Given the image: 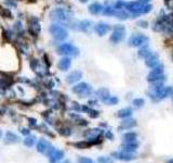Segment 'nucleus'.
<instances>
[{
  "instance_id": "21",
  "label": "nucleus",
  "mask_w": 173,
  "mask_h": 163,
  "mask_svg": "<svg viewBox=\"0 0 173 163\" xmlns=\"http://www.w3.org/2000/svg\"><path fill=\"white\" fill-rule=\"evenodd\" d=\"M69 65H71V60L69 59H63V60H61L60 62H58V66L62 71H65L66 68H69Z\"/></svg>"
},
{
  "instance_id": "28",
  "label": "nucleus",
  "mask_w": 173,
  "mask_h": 163,
  "mask_svg": "<svg viewBox=\"0 0 173 163\" xmlns=\"http://www.w3.org/2000/svg\"><path fill=\"white\" fill-rule=\"evenodd\" d=\"M79 163H94L91 159H89V158H80L79 159Z\"/></svg>"
},
{
  "instance_id": "15",
  "label": "nucleus",
  "mask_w": 173,
  "mask_h": 163,
  "mask_svg": "<svg viewBox=\"0 0 173 163\" xmlns=\"http://www.w3.org/2000/svg\"><path fill=\"white\" fill-rule=\"evenodd\" d=\"M121 149H122V151L132 153V152L136 151V149H138V144H123L121 146Z\"/></svg>"
},
{
  "instance_id": "24",
  "label": "nucleus",
  "mask_w": 173,
  "mask_h": 163,
  "mask_svg": "<svg viewBox=\"0 0 173 163\" xmlns=\"http://www.w3.org/2000/svg\"><path fill=\"white\" fill-rule=\"evenodd\" d=\"M101 10H102V5L98 3H93L90 7V12H92V13H98V12H101Z\"/></svg>"
},
{
  "instance_id": "7",
  "label": "nucleus",
  "mask_w": 173,
  "mask_h": 163,
  "mask_svg": "<svg viewBox=\"0 0 173 163\" xmlns=\"http://www.w3.org/2000/svg\"><path fill=\"white\" fill-rule=\"evenodd\" d=\"M73 91L76 92V94H79V95H89L90 92H91V87L88 85V84H85V83H81L79 85H77L73 88Z\"/></svg>"
},
{
  "instance_id": "5",
  "label": "nucleus",
  "mask_w": 173,
  "mask_h": 163,
  "mask_svg": "<svg viewBox=\"0 0 173 163\" xmlns=\"http://www.w3.org/2000/svg\"><path fill=\"white\" fill-rule=\"evenodd\" d=\"M48 157H49V160L51 163H56L58 161H60L61 159H63L64 152H63L62 150L51 147V148H49V150H48Z\"/></svg>"
},
{
  "instance_id": "4",
  "label": "nucleus",
  "mask_w": 173,
  "mask_h": 163,
  "mask_svg": "<svg viewBox=\"0 0 173 163\" xmlns=\"http://www.w3.org/2000/svg\"><path fill=\"white\" fill-rule=\"evenodd\" d=\"M126 35V31H124V27L122 25H117V27H115V31L111 34V41L114 44H117L121 41L124 38Z\"/></svg>"
},
{
  "instance_id": "22",
  "label": "nucleus",
  "mask_w": 173,
  "mask_h": 163,
  "mask_svg": "<svg viewBox=\"0 0 173 163\" xmlns=\"http://www.w3.org/2000/svg\"><path fill=\"white\" fill-rule=\"evenodd\" d=\"M80 78H81V73L80 72H74L73 74H71V75L68 76L67 82H68V83H74V82L78 81V79H80Z\"/></svg>"
},
{
  "instance_id": "9",
  "label": "nucleus",
  "mask_w": 173,
  "mask_h": 163,
  "mask_svg": "<svg viewBox=\"0 0 173 163\" xmlns=\"http://www.w3.org/2000/svg\"><path fill=\"white\" fill-rule=\"evenodd\" d=\"M145 64H146L148 68H155L156 65L160 64L159 55L156 53H153L151 55H149L148 58L145 59Z\"/></svg>"
},
{
  "instance_id": "16",
  "label": "nucleus",
  "mask_w": 173,
  "mask_h": 163,
  "mask_svg": "<svg viewBox=\"0 0 173 163\" xmlns=\"http://www.w3.org/2000/svg\"><path fill=\"white\" fill-rule=\"evenodd\" d=\"M100 135H102V131L101 129H98V128H94V129H90L85 136L89 138V139H95V138H98Z\"/></svg>"
},
{
  "instance_id": "18",
  "label": "nucleus",
  "mask_w": 173,
  "mask_h": 163,
  "mask_svg": "<svg viewBox=\"0 0 173 163\" xmlns=\"http://www.w3.org/2000/svg\"><path fill=\"white\" fill-rule=\"evenodd\" d=\"M5 141H7V142H10V144H12V142H18V141H20V138H18V136H16L15 134H13V133L8 131L7 135H5Z\"/></svg>"
},
{
  "instance_id": "13",
  "label": "nucleus",
  "mask_w": 173,
  "mask_h": 163,
  "mask_svg": "<svg viewBox=\"0 0 173 163\" xmlns=\"http://www.w3.org/2000/svg\"><path fill=\"white\" fill-rule=\"evenodd\" d=\"M132 115V109L131 108H124V109H121L118 111V113H117V116L120 118H130Z\"/></svg>"
},
{
  "instance_id": "12",
  "label": "nucleus",
  "mask_w": 173,
  "mask_h": 163,
  "mask_svg": "<svg viewBox=\"0 0 173 163\" xmlns=\"http://www.w3.org/2000/svg\"><path fill=\"white\" fill-rule=\"evenodd\" d=\"M49 142L45 140V139H40L39 142L37 144V150H38V152L40 153H45V151H48L49 150Z\"/></svg>"
},
{
  "instance_id": "25",
  "label": "nucleus",
  "mask_w": 173,
  "mask_h": 163,
  "mask_svg": "<svg viewBox=\"0 0 173 163\" xmlns=\"http://www.w3.org/2000/svg\"><path fill=\"white\" fill-rule=\"evenodd\" d=\"M144 104H145V100L143 98H136L133 100V105L136 108H142Z\"/></svg>"
},
{
  "instance_id": "14",
  "label": "nucleus",
  "mask_w": 173,
  "mask_h": 163,
  "mask_svg": "<svg viewBox=\"0 0 173 163\" xmlns=\"http://www.w3.org/2000/svg\"><path fill=\"white\" fill-rule=\"evenodd\" d=\"M58 51L60 53H75V51L77 50L71 45H63L58 48Z\"/></svg>"
},
{
  "instance_id": "8",
  "label": "nucleus",
  "mask_w": 173,
  "mask_h": 163,
  "mask_svg": "<svg viewBox=\"0 0 173 163\" xmlns=\"http://www.w3.org/2000/svg\"><path fill=\"white\" fill-rule=\"evenodd\" d=\"M51 33L54 35V37H56L58 39H64L67 36V32L63 28V27L58 26V25H53L51 27Z\"/></svg>"
},
{
  "instance_id": "29",
  "label": "nucleus",
  "mask_w": 173,
  "mask_h": 163,
  "mask_svg": "<svg viewBox=\"0 0 173 163\" xmlns=\"http://www.w3.org/2000/svg\"><path fill=\"white\" fill-rule=\"evenodd\" d=\"M90 116H92V118H98V111H94V110H91V111H90Z\"/></svg>"
},
{
  "instance_id": "30",
  "label": "nucleus",
  "mask_w": 173,
  "mask_h": 163,
  "mask_svg": "<svg viewBox=\"0 0 173 163\" xmlns=\"http://www.w3.org/2000/svg\"><path fill=\"white\" fill-rule=\"evenodd\" d=\"M138 25L141 27H143V28H146V27L148 26V23L145 22V21H140V22H138Z\"/></svg>"
},
{
  "instance_id": "17",
  "label": "nucleus",
  "mask_w": 173,
  "mask_h": 163,
  "mask_svg": "<svg viewBox=\"0 0 173 163\" xmlns=\"http://www.w3.org/2000/svg\"><path fill=\"white\" fill-rule=\"evenodd\" d=\"M96 33H98V35H101V36H103L104 34H106L107 32H108V29H109V26L107 25V24H105V23H101V24H98V26H96Z\"/></svg>"
},
{
  "instance_id": "11",
  "label": "nucleus",
  "mask_w": 173,
  "mask_h": 163,
  "mask_svg": "<svg viewBox=\"0 0 173 163\" xmlns=\"http://www.w3.org/2000/svg\"><path fill=\"white\" fill-rule=\"evenodd\" d=\"M136 126V121L134 118H127V120H124L121 122V125L119 126V129H130L132 127Z\"/></svg>"
},
{
  "instance_id": "37",
  "label": "nucleus",
  "mask_w": 173,
  "mask_h": 163,
  "mask_svg": "<svg viewBox=\"0 0 173 163\" xmlns=\"http://www.w3.org/2000/svg\"><path fill=\"white\" fill-rule=\"evenodd\" d=\"M81 1H87V0H81Z\"/></svg>"
},
{
  "instance_id": "32",
  "label": "nucleus",
  "mask_w": 173,
  "mask_h": 163,
  "mask_svg": "<svg viewBox=\"0 0 173 163\" xmlns=\"http://www.w3.org/2000/svg\"><path fill=\"white\" fill-rule=\"evenodd\" d=\"M138 2H141V3H143V5H147V3H148L151 0H138Z\"/></svg>"
},
{
  "instance_id": "6",
  "label": "nucleus",
  "mask_w": 173,
  "mask_h": 163,
  "mask_svg": "<svg viewBox=\"0 0 173 163\" xmlns=\"http://www.w3.org/2000/svg\"><path fill=\"white\" fill-rule=\"evenodd\" d=\"M111 157L118 159V160H121V161H132L134 159L136 158L134 154L130 153V152H126V151H119V152H113L111 153Z\"/></svg>"
},
{
  "instance_id": "33",
  "label": "nucleus",
  "mask_w": 173,
  "mask_h": 163,
  "mask_svg": "<svg viewBox=\"0 0 173 163\" xmlns=\"http://www.w3.org/2000/svg\"><path fill=\"white\" fill-rule=\"evenodd\" d=\"M21 131H22L23 134H25V135H27V134L29 133V131H28V129H26V128H24V129H22Z\"/></svg>"
},
{
  "instance_id": "36",
  "label": "nucleus",
  "mask_w": 173,
  "mask_h": 163,
  "mask_svg": "<svg viewBox=\"0 0 173 163\" xmlns=\"http://www.w3.org/2000/svg\"><path fill=\"white\" fill-rule=\"evenodd\" d=\"M0 137H1V131H0Z\"/></svg>"
},
{
  "instance_id": "1",
  "label": "nucleus",
  "mask_w": 173,
  "mask_h": 163,
  "mask_svg": "<svg viewBox=\"0 0 173 163\" xmlns=\"http://www.w3.org/2000/svg\"><path fill=\"white\" fill-rule=\"evenodd\" d=\"M126 9H128L130 12H132L134 14H145L151 12L153 7L151 5H143L138 1H132V2H127L124 3Z\"/></svg>"
},
{
  "instance_id": "3",
  "label": "nucleus",
  "mask_w": 173,
  "mask_h": 163,
  "mask_svg": "<svg viewBox=\"0 0 173 163\" xmlns=\"http://www.w3.org/2000/svg\"><path fill=\"white\" fill-rule=\"evenodd\" d=\"M147 41H148L147 36L143 35V34H136L129 39V45L132 47H141V46L145 45Z\"/></svg>"
},
{
  "instance_id": "27",
  "label": "nucleus",
  "mask_w": 173,
  "mask_h": 163,
  "mask_svg": "<svg viewBox=\"0 0 173 163\" xmlns=\"http://www.w3.org/2000/svg\"><path fill=\"white\" fill-rule=\"evenodd\" d=\"M106 103L108 104H117L118 103V98L117 97H109L108 99L106 100Z\"/></svg>"
},
{
  "instance_id": "19",
  "label": "nucleus",
  "mask_w": 173,
  "mask_h": 163,
  "mask_svg": "<svg viewBox=\"0 0 173 163\" xmlns=\"http://www.w3.org/2000/svg\"><path fill=\"white\" fill-rule=\"evenodd\" d=\"M98 96L101 98V100L102 101H104V102H106V100L111 97V95H109V91L107 90V89H105V88H102V89H100V90L98 91Z\"/></svg>"
},
{
  "instance_id": "34",
  "label": "nucleus",
  "mask_w": 173,
  "mask_h": 163,
  "mask_svg": "<svg viewBox=\"0 0 173 163\" xmlns=\"http://www.w3.org/2000/svg\"><path fill=\"white\" fill-rule=\"evenodd\" d=\"M166 163H173V158H171V159H169L168 161H167V162Z\"/></svg>"
},
{
  "instance_id": "23",
  "label": "nucleus",
  "mask_w": 173,
  "mask_h": 163,
  "mask_svg": "<svg viewBox=\"0 0 173 163\" xmlns=\"http://www.w3.org/2000/svg\"><path fill=\"white\" fill-rule=\"evenodd\" d=\"M36 141V137L35 136H29L24 139V145H26L27 147H31V146L35 144Z\"/></svg>"
},
{
  "instance_id": "10",
  "label": "nucleus",
  "mask_w": 173,
  "mask_h": 163,
  "mask_svg": "<svg viewBox=\"0 0 173 163\" xmlns=\"http://www.w3.org/2000/svg\"><path fill=\"white\" fill-rule=\"evenodd\" d=\"M138 134L134 131H129L123 135V144H138L136 142Z\"/></svg>"
},
{
  "instance_id": "20",
  "label": "nucleus",
  "mask_w": 173,
  "mask_h": 163,
  "mask_svg": "<svg viewBox=\"0 0 173 163\" xmlns=\"http://www.w3.org/2000/svg\"><path fill=\"white\" fill-rule=\"evenodd\" d=\"M153 53H154V52H153L148 47H144V48H142V49L138 51V55H140L141 58H144V59L148 58V57L151 55Z\"/></svg>"
},
{
  "instance_id": "31",
  "label": "nucleus",
  "mask_w": 173,
  "mask_h": 163,
  "mask_svg": "<svg viewBox=\"0 0 173 163\" xmlns=\"http://www.w3.org/2000/svg\"><path fill=\"white\" fill-rule=\"evenodd\" d=\"M105 137H106L107 139H113L114 138V135H113V133H111V131H107L106 134H105Z\"/></svg>"
},
{
  "instance_id": "26",
  "label": "nucleus",
  "mask_w": 173,
  "mask_h": 163,
  "mask_svg": "<svg viewBox=\"0 0 173 163\" xmlns=\"http://www.w3.org/2000/svg\"><path fill=\"white\" fill-rule=\"evenodd\" d=\"M98 163H114L113 159L109 158V157H100L98 159Z\"/></svg>"
},
{
  "instance_id": "2",
  "label": "nucleus",
  "mask_w": 173,
  "mask_h": 163,
  "mask_svg": "<svg viewBox=\"0 0 173 163\" xmlns=\"http://www.w3.org/2000/svg\"><path fill=\"white\" fill-rule=\"evenodd\" d=\"M166 79V75L164 74V65L158 64L155 68H151V71L147 76V81L149 83H162Z\"/></svg>"
},
{
  "instance_id": "35",
  "label": "nucleus",
  "mask_w": 173,
  "mask_h": 163,
  "mask_svg": "<svg viewBox=\"0 0 173 163\" xmlns=\"http://www.w3.org/2000/svg\"><path fill=\"white\" fill-rule=\"evenodd\" d=\"M171 97H172V100H173V91H172V94H171Z\"/></svg>"
}]
</instances>
